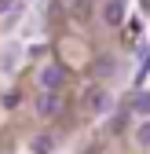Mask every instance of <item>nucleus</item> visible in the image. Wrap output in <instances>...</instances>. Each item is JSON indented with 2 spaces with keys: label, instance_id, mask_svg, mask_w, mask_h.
I'll use <instances>...</instances> for the list:
<instances>
[{
  "label": "nucleus",
  "instance_id": "f257e3e1",
  "mask_svg": "<svg viewBox=\"0 0 150 154\" xmlns=\"http://www.w3.org/2000/svg\"><path fill=\"white\" fill-rule=\"evenodd\" d=\"M62 81H66V70H62L59 63H48V66L40 70V85H44V92H59Z\"/></svg>",
  "mask_w": 150,
  "mask_h": 154
},
{
  "label": "nucleus",
  "instance_id": "f03ea898",
  "mask_svg": "<svg viewBox=\"0 0 150 154\" xmlns=\"http://www.w3.org/2000/svg\"><path fill=\"white\" fill-rule=\"evenodd\" d=\"M59 106H62L59 92H40V95H37V114H40V118H51V114H59Z\"/></svg>",
  "mask_w": 150,
  "mask_h": 154
},
{
  "label": "nucleus",
  "instance_id": "7ed1b4c3",
  "mask_svg": "<svg viewBox=\"0 0 150 154\" xmlns=\"http://www.w3.org/2000/svg\"><path fill=\"white\" fill-rule=\"evenodd\" d=\"M103 15H106V22H110V26H117L121 18H124V0H110Z\"/></svg>",
  "mask_w": 150,
  "mask_h": 154
},
{
  "label": "nucleus",
  "instance_id": "20e7f679",
  "mask_svg": "<svg viewBox=\"0 0 150 154\" xmlns=\"http://www.w3.org/2000/svg\"><path fill=\"white\" fill-rule=\"evenodd\" d=\"M132 110L136 114H150V92H139L136 99H132Z\"/></svg>",
  "mask_w": 150,
  "mask_h": 154
},
{
  "label": "nucleus",
  "instance_id": "39448f33",
  "mask_svg": "<svg viewBox=\"0 0 150 154\" xmlns=\"http://www.w3.org/2000/svg\"><path fill=\"white\" fill-rule=\"evenodd\" d=\"M33 154H51V136H37L33 140Z\"/></svg>",
  "mask_w": 150,
  "mask_h": 154
},
{
  "label": "nucleus",
  "instance_id": "423d86ee",
  "mask_svg": "<svg viewBox=\"0 0 150 154\" xmlns=\"http://www.w3.org/2000/svg\"><path fill=\"white\" fill-rule=\"evenodd\" d=\"M88 106H92V110H103V106H106V92H92V95H88Z\"/></svg>",
  "mask_w": 150,
  "mask_h": 154
},
{
  "label": "nucleus",
  "instance_id": "0eeeda50",
  "mask_svg": "<svg viewBox=\"0 0 150 154\" xmlns=\"http://www.w3.org/2000/svg\"><path fill=\"white\" fill-rule=\"evenodd\" d=\"M95 70H99V73H114V63H110V59H99Z\"/></svg>",
  "mask_w": 150,
  "mask_h": 154
},
{
  "label": "nucleus",
  "instance_id": "6e6552de",
  "mask_svg": "<svg viewBox=\"0 0 150 154\" xmlns=\"http://www.w3.org/2000/svg\"><path fill=\"white\" fill-rule=\"evenodd\" d=\"M139 140H143V143H150V125H143V128H139Z\"/></svg>",
  "mask_w": 150,
  "mask_h": 154
},
{
  "label": "nucleus",
  "instance_id": "1a4fd4ad",
  "mask_svg": "<svg viewBox=\"0 0 150 154\" xmlns=\"http://www.w3.org/2000/svg\"><path fill=\"white\" fill-rule=\"evenodd\" d=\"M0 11H11V0H0Z\"/></svg>",
  "mask_w": 150,
  "mask_h": 154
},
{
  "label": "nucleus",
  "instance_id": "9d476101",
  "mask_svg": "<svg viewBox=\"0 0 150 154\" xmlns=\"http://www.w3.org/2000/svg\"><path fill=\"white\" fill-rule=\"evenodd\" d=\"M143 8H150V0H143Z\"/></svg>",
  "mask_w": 150,
  "mask_h": 154
}]
</instances>
